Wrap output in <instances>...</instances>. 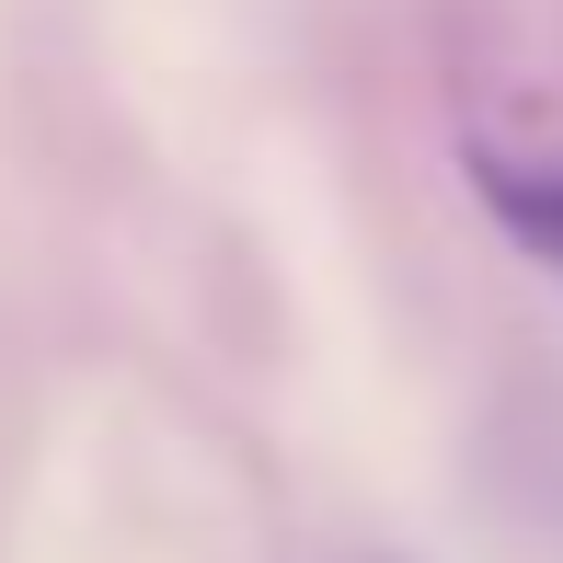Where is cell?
Returning a JSON list of instances; mask_svg holds the SVG:
<instances>
[{
    "label": "cell",
    "instance_id": "obj_1",
    "mask_svg": "<svg viewBox=\"0 0 563 563\" xmlns=\"http://www.w3.org/2000/svg\"><path fill=\"white\" fill-rule=\"evenodd\" d=\"M472 185H483V208L506 219V242L541 253V265L563 276V162H506V150H472Z\"/></svg>",
    "mask_w": 563,
    "mask_h": 563
}]
</instances>
